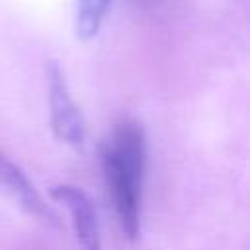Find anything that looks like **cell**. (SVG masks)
<instances>
[{
	"instance_id": "cell-5",
	"label": "cell",
	"mask_w": 250,
	"mask_h": 250,
	"mask_svg": "<svg viewBox=\"0 0 250 250\" xmlns=\"http://www.w3.org/2000/svg\"><path fill=\"white\" fill-rule=\"evenodd\" d=\"M111 0H76L74 33L80 41H90L102 29Z\"/></svg>"
},
{
	"instance_id": "cell-2",
	"label": "cell",
	"mask_w": 250,
	"mask_h": 250,
	"mask_svg": "<svg viewBox=\"0 0 250 250\" xmlns=\"http://www.w3.org/2000/svg\"><path fill=\"white\" fill-rule=\"evenodd\" d=\"M49 82V107H51V129L55 137L66 145L78 146L86 137V123L70 96L64 74L57 62H49L47 68Z\"/></svg>"
},
{
	"instance_id": "cell-4",
	"label": "cell",
	"mask_w": 250,
	"mask_h": 250,
	"mask_svg": "<svg viewBox=\"0 0 250 250\" xmlns=\"http://www.w3.org/2000/svg\"><path fill=\"white\" fill-rule=\"evenodd\" d=\"M0 188H4L29 217L51 229L59 227V215L47 205L20 164H16L4 150H0Z\"/></svg>"
},
{
	"instance_id": "cell-3",
	"label": "cell",
	"mask_w": 250,
	"mask_h": 250,
	"mask_svg": "<svg viewBox=\"0 0 250 250\" xmlns=\"http://www.w3.org/2000/svg\"><path fill=\"white\" fill-rule=\"evenodd\" d=\"M51 197L68 209L72 230L80 250H102L98 213L92 197L78 186L59 184L51 189Z\"/></svg>"
},
{
	"instance_id": "cell-1",
	"label": "cell",
	"mask_w": 250,
	"mask_h": 250,
	"mask_svg": "<svg viewBox=\"0 0 250 250\" xmlns=\"http://www.w3.org/2000/svg\"><path fill=\"white\" fill-rule=\"evenodd\" d=\"M145 166V131L135 119H121L102 146V168L117 221L129 240H135L141 229Z\"/></svg>"
}]
</instances>
